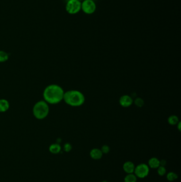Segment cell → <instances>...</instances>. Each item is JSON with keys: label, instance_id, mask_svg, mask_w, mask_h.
Returning a JSON list of instances; mask_svg holds the SVG:
<instances>
[{"label": "cell", "instance_id": "cell-23", "mask_svg": "<svg viewBox=\"0 0 181 182\" xmlns=\"http://www.w3.org/2000/svg\"><path fill=\"white\" fill-rule=\"evenodd\" d=\"M107 182V181H103V182Z\"/></svg>", "mask_w": 181, "mask_h": 182}, {"label": "cell", "instance_id": "cell-4", "mask_svg": "<svg viewBox=\"0 0 181 182\" xmlns=\"http://www.w3.org/2000/svg\"><path fill=\"white\" fill-rule=\"evenodd\" d=\"M81 9V3L79 0H69L66 5V10L70 15H74Z\"/></svg>", "mask_w": 181, "mask_h": 182}, {"label": "cell", "instance_id": "cell-18", "mask_svg": "<svg viewBox=\"0 0 181 182\" xmlns=\"http://www.w3.org/2000/svg\"><path fill=\"white\" fill-rule=\"evenodd\" d=\"M158 168V169L157 172L160 176H163L166 174V170L165 167L163 166H159Z\"/></svg>", "mask_w": 181, "mask_h": 182}, {"label": "cell", "instance_id": "cell-24", "mask_svg": "<svg viewBox=\"0 0 181 182\" xmlns=\"http://www.w3.org/2000/svg\"><path fill=\"white\" fill-rule=\"evenodd\" d=\"M79 1H82V0H79ZM83 1H84V0H83Z\"/></svg>", "mask_w": 181, "mask_h": 182}, {"label": "cell", "instance_id": "cell-12", "mask_svg": "<svg viewBox=\"0 0 181 182\" xmlns=\"http://www.w3.org/2000/svg\"><path fill=\"white\" fill-rule=\"evenodd\" d=\"M61 149V148L58 144H52L49 148L50 151L54 154H57L58 153H59L60 152Z\"/></svg>", "mask_w": 181, "mask_h": 182}, {"label": "cell", "instance_id": "cell-11", "mask_svg": "<svg viewBox=\"0 0 181 182\" xmlns=\"http://www.w3.org/2000/svg\"><path fill=\"white\" fill-rule=\"evenodd\" d=\"M149 165L152 168H157L160 166V161L156 158H152L149 160Z\"/></svg>", "mask_w": 181, "mask_h": 182}, {"label": "cell", "instance_id": "cell-21", "mask_svg": "<svg viewBox=\"0 0 181 182\" xmlns=\"http://www.w3.org/2000/svg\"><path fill=\"white\" fill-rule=\"evenodd\" d=\"M166 164V160H161V161H160V165H161V166H163V167H164Z\"/></svg>", "mask_w": 181, "mask_h": 182}, {"label": "cell", "instance_id": "cell-15", "mask_svg": "<svg viewBox=\"0 0 181 182\" xmlns=\"http://www.w3.org/2000/svg\"><path fill=\"white\" fill-rule=\"evenodd\" d=\"M136 175L132 174H128L124 178V182H136Z\"/></svg>", "mask_w": 181, "mask_h": 182}, {"label": "cell", "instance_id": "cell-14", "mask_svg": "<svg viewBox=\"0 0 181 182\" xmlns=\"http://www.w3.org/2000/svg\"><path fill=\"white\" fill-rule=\"evenodd\" d=\"M9 59V54L5 51H0V63L6 62Z\"/></svg>", "mask_w": 181, "mask_h": 182}, {"label": "cell", "instance_id": "cell-3", "mask_svg": "<svg viewBox=\"0 0 181 182\" xmlns=\"http://www.w3.org/2000/svg\"><path fill=\"white\" fill-rule=\"evenodd\" d=\"M49 106L45 101L37 102L33 107V113L36 119L42 120L45 118L49 114Z\"/></svg>", "mask_w": 181, "mask_h": 182}, {"label": "cell", "instance_id": "cell-6", "mask_svg": "<svg viewBox=\"0 0 181 182\" xmlns=\"http://www.w3.org/2000/svg\"><path fill=\"white\" fill-rule=\"evenodd\" d=\"M134 172H135L136 176L143 178L148 175L149 169L147 164H139L135 168Z\"/></svg>", "mask_w": 181, "mask_h": 182}, {"label": "cell", "instance_id": "cell-19", "mask_svg": "<svg viewBox=\"0 0 181 182\" xmlns=\"http://www.w3.org/2000/svg\"><path fill=\"white\" fill-rule=\"evenodd\" d=\"M101 150L103 153L107 154V153H108V152H109L110 149H109V147H108V145H104L102 147Z\"/></svg>", "mask_w": 181, "mask_h": 182}, {"label": "cell", "instance_id": "cell-1", "mask_svg": "<svg viewBox=\"0 0 181 182\" xmlns=\"http://www.w3.org/2000/svg\"><path fill=\"white\" fill-rule=\"evenodd\" d=\"M64 92L58 85L51 84L46 87L43 92V97L47 103L55 104L63 100Z\"/></svg>", "mask_w": 181, "mask_h": 182}, {"label": "cell", "instance_id": "cell-22", "mask_svg": "<svg viewBox=\"0 0 181 182\" xmlns=\"http://www.w3.org/2000/svg\"><path fill=\"white\" fill-rule=\"evenodd\" d=\"M177 125H178V128H179V129L180 131L181 130V128H180V126H181V123L180 122H179L178 124H177Z\"/></svg>", "mask_w": 181, "mask_h": 182}, {"label": "cell", "instance_id": "cell-20", "mask_svg": "<svg viewBox=\"0 0 181 182\" xmlns=\"http://www.w3.org/2000/svg\"><path fill=\"white\" fill-rule=\"evenodd\" d=\"M72 149V146L69 143H66L64 145V150L66 152H70Z\"/></svg>", "mask_w": 181, "mask_h": 182}, {"label": "cell", "instance_id": "cell-13", "mask_svg": "<svg viewBox=\"0 0 181 182\" xmlns=\"http://www.w3.org/2000/svg\"><path fill=\"white\" fill-rule=\"evenodd\" d=\"M168 122L169 124L171 125H175L178 124L180 121L179 118L177 117L175 115H172L168 118Z\"/></svg>", "mask_w": 181, "mask_h": 182}, {"label": "cell", "instance_id": "cell-10", "mask_svg": "<svg viewBox=\"0 0 181 182\" xmlns=\"http://www.w3.org/2000/svg\"><path fill=\"white\" fill-rule=\"evenodd\" d=\"M90 157L93 159H100L103 156V153L101 150L98 149H93L92 150L90 153Z\"/></svg>", "mask_w": 181, "mask_h": 182}, {"label": "cell", "instance_id": "cell-9", "mask_svg": "<svg viewBox=\"0 0 181 182\" xmlns=\"http://www.w3.org/2000/svg\"><path fill=\"white\" fill-rule=\"evenodd\" d=\"M10 104L5 99H0V112H4L9 109Z\"/></svg>", "mask_w": 181, "mask_h": 182}, {"label": "cell", "instance_id": "cell-5", "mask_svg": "<svg viewBox=\"0 0 181 182\" xmlns=\"http://www.w3.org/2000/svg\"><path fill=\"white\" fill-rule=\"evenodd\" d=\"M96 9L95 3L93 0H84L81 4V9L86 14L90 15L93 13L95 11Z\"/></svg>", "mask_w": 181, "mask_h": 182}, {"label": "cell", "instance_id": "cell-16", "mask_svg": "<svg viewBox=\"0 0 181 182\" xmlns=\"http://www.w3.org/2000/svg\"><path fill=\"white\" fill-rule=\"evenodd\" d=\"M177 175L173 172H170L167 175V178L170 182L174 181V180H176L177 178Z\"/></svg>", "mask_w": 181, "mask_h": 182}, {"label": "cell", "instance_id": "cell-17", "mask_svg": "<svg viewBox=\"0 0 181 182\" xmlns=\"http://www.w3.org/2000/svg\"><path fill=\"white\" fill-rule=\"evenodd\" d=\"M134 104L138 107H142L144 105V101L140 98H138L134 100Z\"/></svg>", "mask_w": 181, "mask_h": 182}, {"label": "cell", "instance_id": "cell-8", "mask_svg": "<svg viewBox=\"0 0 181 182\" xmlns=\"http://www.w3.org/2000/svg\"><path fill=\"white\" fill-rule=\"evenodd\" d=\"M135 166L134 163L131 161L126 162L123 164V170L128 174H132L134 172Z\"/></svg>", "mask_w": 181, "mask_h": 182}, {"label": "cell", "instance_id": "cell-2", "mask_svg": "<svg viewBox=\"0 0 181 182\" xmlns=\"http://www.w3.org/2000/svg\"><path fill=\"white\" fill-rule=\"evenodd\" d=\"M63 100L70 106H79L84 103L85 98L83 94L80 91L71 90L64 92Z\"/></svg>", "mask_w": 181, "mask_h": 182}, {"label": "cell", "instance_id": "cell-7", "mask_svg": "<svg viewBox=\"0 0 181 182\" xmlns=\"http://www.w3.org/2000/svg\"><path fill=\"white\" fill-rule=\"evenodd\" d=\"M119 102L121 106L126 108L131 106L134 101L131 96H128V95H124L121 96Z\"/></svg>", "mask_w": 181, "mask_h": 182}]
</instances>
